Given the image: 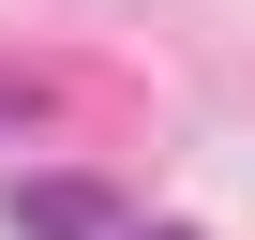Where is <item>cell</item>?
Listing matches in <instances>:
<instances>
[{"instance_id":"6da1fadb","label":"cell","mask_w":255,"mask_h":240,"mask_svg":"<svg viewBox=\"0 0 255 240\" xmlns=\"http://www.w3.org/2000/svg\"><path fill=\"white\" fill-rule=\"evenodd\" d=\"M0 210H15V240H120V195H105L90 165H30Z\"/></svg>"},{"instance_id":"7a4b0ae2","label":"cell","mask_w":255,"mask_h":240,"mask_svg":"<svg viewBox=\"0 0 255 240\" xmlns=\"http://www.w3.org/2000/svg\"><path fill=\"white\" fill-rule=\"evenodd\" d=\"M120 240H195V225H120Z\"/></svg>"}]
</instances>
